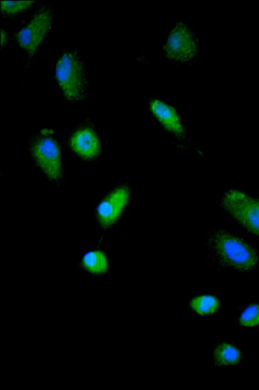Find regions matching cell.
Returning a JSON list of instances; mask_svg holds the SVG:
<instances>
[{
  "instance_id": "6da1fadb",
  "label": "cell",
  "mask_w": 259,
  "mask_h": 390,
  "mask_svg": "<svg viewBox=\"0 0 259 390\" xmlns=\"http://www.w3.org/2000/svg\"><path fill=\"white\" fill-rule=\"evenodd\" d=\"M207 244L223 264L241 271L254 270L259 264V254L252 246L222 229L212 230Z\"/></svg>"
},
{
  "instance_id": "7a4b0ae2",
  "label": "cell",
  "mask_w": 259,
  "mask_h": 390,
  "mask_svg": "<svg viewBox=\"0 0 259 390\" xmlns=\"http://www.w3.org/2000/svg\"><path fill=\"white\" fill-rule=\"evenodd\" d=\"M55 76L66 99L76 101L85 97L88 76L84 65L76 52L68 51L61 55L56 65Z\"/></svg>"
},
{
  "instance_id": "3957f363",
  "label": "cell",
  "mask_w": 259,
  "mask_h": 390,
  "mask_svg": "<svg viewBox=\"0 0 259 390\" xmlns=\"http://www.w3.org/2000/svg\"><path fill=\"white\" fill-rule=\"evenodd\" d=\"M31 149L34 162L50 180L57 181L62 177L61 151L52 130H41Z\"/></svg>"
},
{
  "instance_id": "277c9868",
  "label": "cell",
  "mask_w": 259,
  "mask_h": 390,
  "mask_svg": "<svg viewBox=\"0 0 259 390\" xmlns=\"http://www.w3.org/2000/svg\"><path fill=\"white\" fill-rule=\"evenodd\" d=\"M223 208L248 230L259 236V198L231 189L221 198Z\"/></svg>"
},
{
  "instance_id": "5b68a950",
  "label": "cell",
  "mask_w": 259,
  "mask_h": 390,
  "mask_svg": "<svg viewBox=\"0 0 259 390\" xmlns=\"http://www.w3.org/2000/svg\"><path fill=\"white\" fill-rule=\"evenodd\" d=\"M52 22L51 12L43 9L35 14L27 25L17 34V40L30 56H33L50 30Z\"/></svg>"
},
{
  "instance_id": "8992f818",
  "label": "cell",
  "mask_w": 259,
  "mask_h": 390,
  "mask_svg": "<svg viewBox=\"0 0 259 390\" xmlns=\"http://www.w3.org/2000/svg\"><path fill=\"white\" fill-rule=\"evenodd\" d=\"M194 36L184 23L178 22L170 31L164 46L165 56L175 61H187L195 54Z\"/></svg>"
},
{
  "instance_id": "52a82bcc",
  "label": "cell",
  "mask_w": 259,
  "mask_h": 390,
  "mask_svg": "<svg viewBox=\"0 0 259 390\" xmlns=\"http://www.w3.org/2000/svg\"><path fill=\"white\" fill-rule=\"evenodd\" d=\"M130 194L129 188L122 186L115 189L101 202L97 208V217L103 227H108L117 220L126 205Z\"/></svg>"
},
{
  "instance_id": "ba28073f",
  "label": "cell",
  "mask_w": 259,
  "mask_h": 390,
  "mask_svg": "<svg viewBox=\"0 0 259 390\" xmlns=\"http://www.w3.org/2000/svg\"><path fill=\"white\" fill-rule=\"evenodd\" d=\"M70 145L76 153L85 160H91L97 157L101 148L97 134L88 127L76 131L70 138Z\"/></svg>"
},
{
  "instance_id": "9c48e42d",
  "label": "cell",
  "mask_w": 259,
  "mask_h": 390,
  "mask_svg": "<svg viewBox=\"0 0 259 390\" xmlns=\"http://www.w3.org/2000/svg\"><path fill=\"white\" fill-rule=\"evenodd\" d=\"M150 108L165 129L176 135L183 134V126L181 119L171 106L159 100L154 99L150 103Z\"/></svg>"
},
{
  "instance_id": "30bf717a",
  "label": "cell",
  "mask_w": 259,
  "mask_h": 390,
  "mask_svg": "<svg viewBox=\"0 0 259 390\" xmlns=\"http://www.w3.org/2000/svg\"><path fill=\"white\" fill-rule=\"evenodd\" d=\"M213 357L218 365H234L239 362L240 353L230 344L222 343L215 348Z\"/></svg>"
},
{
  "instance_id": "8fae6325",
  "label": "cell",
  "mask_w": 259,
  "mask_h": 390,
  "mask_svg": "<svg viewBox=\"0 0 259 390\" xmlns=\"http://www.w3.org/2000/svg\"><path fill=\"white\" fill-rule=\"evenodd\" d=\"M82 265L89 271L95 274L104 273L108 267L105 255L100 251L86 253L82 258Z\"/></svg>"
},
{
  "instance_id": "7c38bea8",
  "label": "cell",
  "mask_w": 259,
  "mask_h": 390,
  "mask_svg": "<svg viewBox=\"0 0 259 390\" xmlns=\"http://www.w3.org/2000/svg\"><path fill=\"white\" fill-rule=\"evenodd\" d=\"M192 309L200 315H207L215 313L219 308V301L212 296L203 295L193 298L190 301Z\"/></svg>"
},
{
  "instance_id": "4fadbf2b",
  "label": "cell",
  "mask_w": 259,
  "mask_h": 390,
  "mask_svg": "<svg viewBox=\"0 0 259 390\" xmlns=\"http://www.w3.org/2000/svg\"><path fill=\"white\" fill-rule=\"evenodd\" d=\"M239 322L245 326L252 327L259 324V304H252L241 313Z\"/></svg>"
},
{
  "instance_id": "5bb4252c",
  "label": "cell",
  "mask_w": 259,
  "mask_h": 390,
  "mask_svg": "<svg viewBox=\"0 0 259 390\" xmlns=\"http://www.w3.org/2000/svg\"><path fill=\"white\" fill-rule=\"evenodd\" d=\"M34 3V1H1V11L8 14H15L22 12Z\"/></svg>"
},
{
  "instance_id": "9a60e30c",
  "label": "cell",
  "mask_w": 259,
  "mask_h": 390,
  "mask_svg": "<svg viewBox=\"0 0 259 390\" xmlns=\"http://www.w3.org/2000/svg\"><path fill=\"white\" fill-rule=\"evenodd\" d=\"M7 42V35L5 30L1 29V46L2 47L4 46Z\"/></svg>"
}]
</instances>
